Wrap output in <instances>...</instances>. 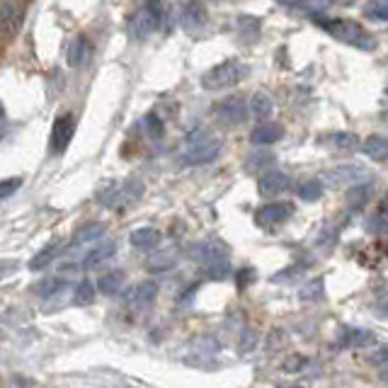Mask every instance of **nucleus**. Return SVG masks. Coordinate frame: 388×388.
<instances>
[{"mask_svg": "<svg viewBox=\"0 0 388 388\" xmlns=\"http://www.w3.org/2000/svg\"><path fill=\"white\" fill-rule=\"evenodd\" d=\"M313 22L321 30H325L327 34L335 36L337 41H343V44L357 46L362 52H374L376 49V39L354 20H347V17H325L321 12V15H313Z\"/></svg>", "mask_w": 388, "mask_h": 388, "instance_id": "1", "label": "nucleus"}, {"mask_svg": "<svg viewBox=\"0 0 388 388\" xmlns=\"http://www.w3.org/2000/svg\"><path fill=\"white\" fill-rule=\"evenodd\" d=\"M248 76H250L248 63L238 61V58H228V61L219 63V66H214L211 71H206L204 78H202V85H204L206 90H226V87H233V85H238V83H243Z\"/></svg>", "mask_w": 388, "mask_h": 388, "instance_id": "2", "label": "nucleus"}, {"mask_svg": "<svg viewBox=\"0 0 388 388\" xmlns=\"http://www.w3.org/2000/svg\"><path fill=\"white\" fill-rule=\"evenodd\" d=\"M323 177L325 180H321V182H325L327 187L340 189V187H352V184L369 182L371 173H369V168H364V165H359V163H347V165H337V168L327 170Z\"/></svg>", "mask_w": 388, "mask_h": 388, "instance_id": "3", "label": "nucleus"}, {"mask_svg": "<svg viewBox=\"0 0 388 388\" xmlns=\"http://www.w3.org/2000/svg\"><path fill=\"white\" fill-rule=\"evenodd\" d=\"M221 153V141L204 131L202 141H194L189 138V149L180 155V163L182 165H206Z\"/></svg>", "mask_w": 388, "mask_h": 388, "instance_id": "4", "label": "nucleus"}, {"mask_svg": "<svg viewBox=\"0 0 388 388\" xmlns=\"http://www.w3.org/2000/svg\"><path fill=\"white\" fill-rule=\"evenodd\" d=\"M160 25V6L155 0H149L146 6L138 8V12L131 17V34L136 39H146L151 36Z\"/></svg>", "mask_w": 388, "mask_h": 388, "instance_id": "5", "label": "nucleus"}, {"mask_svg": "<svg viewBox=\"0 0 388 388\" xmlns=\"http://www.w3.org/2000/svg\"><path fill=\"white\" fill-rule=\"evenodd\" d=\"M141 194H143V182L138 177H129L119 187H114L107 197H103V204L109 206V209H124L131 202H136Z\"/></svg>", "mask_w": 388, "mask_h": 388, "instance_id": "6", "label": "nucleus"}, {"mask_svg": "<svg viewBox=\"0 0 388 388\" xmlns=\"http://www.w3.org/2000/svg\"><path fill=\"white\" fill-rule=\"evenodd\" d=\"M73 136H76V117H73V114H61V117L54 122V129H52V153H56V155L63 153Z\"/></svg>", "mask_w": 388, "mask_h": 388, "instance_id": "7", "label": "nucleus"}, {"mask_svg": "<svg viewBox=\"0 0 388 388\" xmlns=\"http://www.w3.org/2000/svg\"><path fill=\"white\" fill-rule=\"evenodd\" d=\"M294 216V204L289 202H270L255 211V221L260 226H279Z\"/></svg>", "mask_w": 388, "mask_h": 388, "instance_id": "8", "label": "nucleus"}, {"mask_svg": "<svg viewBox=\"0 0 388 388\" xmlns=\"http://www.w3.org/2000/svg\"><path fill=\"white\" fill-rule=\"evenodd\" d=\"M214 114L224 124H240L248 117V105L243 97H226L219 105H214Z\"/></svg>", "mask_w": 388, "mask_h": 388, "instance_id": "9", "label": "nucleus"}, {"mask_svg": "<svg viewBox=\"0 0 388 388\" xmlns=\"http://www.w3.org/2000/svg\"><path fill=\"white\" fill-rule=\"evenodd\" d=\"M180 27H182L187 34H200L206 27V8L202 0H189L180 17Z\"/></svg>", "mask_w": 388, "mask_h": 388, "instance_id": "10", "label": "nucleus"}, {"mask_svg": "<svg viewBox=\"0 0 388 388\" xmlns=\"http://www.w3.org/2000/svg\"><path fill=\"white\" fill-rule=\"evenodd\" d=\"M289 184H291V180L286 177L281 170H265L262 177L257 180V192H260L262 197H277V194L286 192Z\"/></svg>", "mask_w": 388, "mask_h": 388, "instance_id": "11", "label": "nucleus"}, {"mask_svg": "<svg viewBox=\"0 0 388 388\" xmlns=\"http://www.w3.org/2000/svg\"><path fill=\"white\" fill-rule=\"evenodd\" d=\"M192 257L197 262H202V265H209V262H216V260H226V248L221 246V243H216V240H204V243H197V246H192Z\"/></svg>", "mask_w": 388, "mask_h": 388, "instance_id": "12", "label": "nucleus"}, {"mask_svg": "<svg viewBox=\"0 0 388 388\" xmlns=\"http://www.w3.org/2000/svg\"><path fill=\"white\" fill-rule=\"evenodd\" d=\"M281 138H284V127H281V124L265 122V124H257L250 131V141L255 143V146H270V143H277V141H281Z\"/></svg>", "mask_w": 388, "mask_h": 388, "instance_id": "13", "label": "nucleus"}, {"mask_svg": "<svg viewBox=\"0 0 388 388\" xmlns=\"http://www.w3.org/2000/svg\"><path fill=\"white\" fill-rule=\"evenodd\" d=\"M321 143L332 151H345V153L359 149V138H357V133H352V131H332V133H327V136H323Z\"/></svg>", "mask_w": 388, "mask_h": 388, "instance_id": "14", "label": "nucleus"}, {"mask_svg": "<svg viewBox=\"0 0 388 388\" xmlns=\"http://www.w3.org/2000/svg\"><path fill=\"white\" fill-rule=\"evenodd\" d=\"M340 343L345 347H371V345H376V335L364 327H345L340 332Z\"/></svg>", "mask_w": 388, "mask_h": 388, "instance_id": "15", "label": "nucleus"}, {"mask_svg": "<svg viewBox=\"0 0 388 388\" xmlns=\"http://www.w3.org/2000/svg\"><path fill=\"white\" fill-rule=\"evenodd\" d=\"M114 252H117V246H114L112 240H105V243H100V248H95V250L87 252L85 260H83V267H85V270H97L100 265H105L107 260H112Z\"/></svg>", "mask_w": 388, "mask_h": 388, "instance_id": "16", "label": "nucleus"}, {"mask_svg": "<svg viewBox=\"0 0 388 388\" xmlns=\"http://www.w3.org/2000/svg\"><path fill=\"white\" fill-rule=\"evenodd\" d=\"M359 149L371 160H376V163H383L388 158V141L381 133H371L369 138H364V143H359Z\"/></svg>", "mask_w": 388, "mask_h": 388, "instance_id": "17", "label": "nucleus"}, {"mask_svg": "<svg viewBox=\"0 0 388 388\" xmlns=\"http://www.w3.org/2000/svg\"><path fill=\"white\" fill-rule=\"evenodd\" d=\"M107 233V224L105 221H90V224H83L80 228L76 230V235H73V246H85V243H90V240H97L100 235Z\"/></svg>", "mask_w": 388, "mask_h": 388, "instance_id": "18", "label": "nucleus"}, {"mask_svg": "<svg viewBox=\"0 0 388 388\" xmlns=\"http://www.w3.org/2000/svg\"><path fill=\"white\" fill-rule=\"evenodd\" d=\"M20 20L22 12L15 0H0V30H15Z\"/></svg>", "mask_w": 388, "mask_h": 388, "instance_id": "19", "label": "nucleus"}, {"mask_svg": "<svg viewBox=\"0 0 388 388\" xmlns=\"http://www.w3.org/2000/svg\"><path fill=\"white\" fill-rule=\"evenodd\" d=\"M155 294H158V284H155V281H141V284L133 286V291L129 294V301L138 308L149 306V303L155 299Z\"/></svg>", "mask_w": 388, "mask_h": 388, "instance_id": "20", "label": "nucleus"}, {"mask_svg": "<svg viewBox=\"0 0 388 388\" xmlns=\"http://www.w3.org/2000/svg\"><path fill=\"white\" fill-rule=\"evenodd\" d=\"M129 240H131V246L138 248V250H151V248L158 246V240H160V233L155 228H136L131 235H129Z\"/></svg>", "mask_w": 388, "mask_h": 388, "instance_id": "21", "label": "nucleus"}, {"mask_svg": "<svg viewBox=\"0 0 388 388\" xmlns=\"http://www.w3.org/2000/svg\"><path fill=\"white\" fill-rule=\"evenodd\" d=\"M124 281H127V274H124L122 270L109 272V274H103L97 279V291H100V294H107V297H114V294H119Z\"/></svg>", "mask_w": 388, "mask_h": 388, "instance_id": "22", "label": "nucleus"}, {"mask_svg": "<svg viewBox=\"0 0 388 388\" xmlns=\"http://www.w3.org/2000/svg\"><path fill=\"white\" fill-rule=\"evenodd\" d=\"M369 197H371V187H369V182H362V184H352V189H349L347 194V206L352 211H359L367 206Z\"/></svg>", "mask_w": 388, "mask_h": 388, "instance_id": "23", "label": "nucleus"}, {"mask_svg": "<svg viewBox=\"0 0 388 388\" xmlns=\"http://www.w3.org/2000/svg\"><path fill=\"white\" fill-rule=\"evenodd\" d=\"M87 54H90L87 39L85 36H76V39L71 41V46H68V63H71L73 68H78L80 63H85Z\"/></svg>", "mask_w": 388, "mask_h": 388, "instance_id": "24", "label": "nucleus"}, {"mask_svg": "<svg viewBox=\"0 0 388 388\" xmlns=\"http://www.w3.org/2000/svg\"><path fill=\"white\" fill-rule=\"evenodd\" d=\"M272 109H274V105H272V100L265 95V92H257V95H252L250 112L255 114V119H267L272 114Z\"/></svg>", "mask_w": 388, "mask_h": 388, "instance_id": "25", "label": "nucleus"}, {"mask_svg": "<svg viewBox=\"0 0 388 388\" xmlns=\"http://www.w3.org/2000/svg\"><path fill=\"white\" fill-rule=\"evenodd\" d=\"M95 291H97L95 284H90L87 279H83L80 284L76 286V297H73V303H76V306H90V303L95 301V297H97Z\"/></svg>", "mask_w": 388, "mask_h": 388, "instance_id": "26", "label": "nucleus"}, {"mask_svg": "<svg viewBox=\"0 0 388 388\" xmlns=\"http://www.w3.org/2000/svg\"><path fill=\"white\" fill-rule=\"evenodd\" d=\"M56 252H58V243H52V246H46L44 250H39L36 252L34 257L30 260V270H34V272H39V270H44L49 262L56 257Z\"/></svg>", "mask_w": 388, "mask_h": 388, "instance_id": "27", "label": "nucleus"}, {"mask_svg": "<svg viewBox=\"0 0 388 388\" xmlns=\"http://www.w3.org/2000/svg\"><path fill=\"white\" fill-rule=\"evenodd\" d=\"M63 289H66V279H61V277H49V279H44L39 286H36L41 299L56 297V294H61Z\"/></svg>", "mask_w": 388, "mask_h": 388, "instance_id": "28", "label": "nucleus"}, {"mask_svg": "<svg viewBox=\"0 0 388 388\" xmlns=\"http://www.w3.org/2000/svg\"><path fill=\"white\" fill-rule=\"evenodd\" d=\"M299 197L303 202H318L323 197V182L321 180H308L299 187Z\"/></svg>", "mask_w": 388, "mask_h": 388, "instance_id": "29", "label": "nucleus"}, {"mask_svg": "<svg viewBox=\"0 0 388 388\" xmlns=\"http://www.w3.org/2000/svg\"><path fill=\"white\" fill-rule=\"evenodd\" d=\"M272 163H274V155L267 153V151H257V153L248 155L246 168L250 170V173H255V170H265V168H270Z\"/></svg>", "mask_w": 388, "mask_h": 388, "instance_id": "30", "label": "nucleus"}, {"mask_svg": "<svg viewBox=\"0 0 388 388\" xmlns=\"http://www.w3.org/2000/svg\"><path fill=\"white\" fill-rule=\"evenodd\" d=\"M257 343H260V335H257V330H250V327H246V330L240 332V352L248 354L252 352V349L257 347Z\"/></svg>", "mask_w": 388, "mask_h": 388, "instance_id": "31", "label": "nucleus"}, {"mask_svg": "<svg viewBox=\"0 0 388 388\" xmlns=\"http://www.w3.org/2000/svg\"><path fill=\"white\" fill-rule=\"evenodd\" d=\"M143 129H146V133H149L151 138H163V133H165V127L158 114H149V117L143 119Z\"/></svg>", "mask_w": 388, "mask_h": 388, "instance_id": "32", "label": "nucleus"}, {"mask_svg": "<svg viewBox=\"0 0 388 388\" xmlns=\"http://www.w3.org/2000/svg\"><path fill=\"white\" fill-rule=\"evenodd\" d=\"M364 12H367V17H371V20H376V22L388 20V10H386V3H383V0H369V6Z\"/></svg>", "mask_w": 388, "mask_h": 388, "instance_id": "33", "label": "nucleus"}, {"mask_svg": "<svg viewBox=\"0 0 388 388\" xmlns=\"http://www.w3.org/2000/svg\"><path fill=\"white\" fill-rule=\"evenodd\" d=\"M173 262H175V257H173V252H155V255H151V260H149V270H168V267H173Z\"/></svg>", "mask_w": 388, "mask_h": 388, "instance_id": "34", "label": "nucleus"}, {"mask_svg": "<svg viewBox=\"0 0 388 388\" xmlns=\"http://www.w3.org/2000/svg\"><path fill=\"white\" fill-rule=\"evenodd\" d=\"M206 274H209L211 279H226V277L230 274V265H228V260L209 262V265H206Z\"/></svg>", "mask_w": 388, "mask_h": 388, "instance_id": "35", "label": "nucleus"}, {"mask_svg": "<svg viewBox=\"0 0 388 388\" xmlns=\"http://www.w3.org/2000/svg\"><path fill=\"white\" fill-rule=\"evenodd\" d=\"M192 345H194V349H200L197 354H214V352H219V343H216L214 337H209V335L197 337Z\"/></svg>", "mask_w": 388, "mask_h": 388, "instance_id": "36", "label": "nucleus"}, {"mask_svg": "<svg viewBox=\"0 0 388 388\" xmlns=\"http://www.w3.org/2000/svg\"><path fill=\"white\" fill-rule=\"evenodd\" d=\"M306 364H308L306 357H301V354H294V357L284 359V364H281V371H284V374H301Z\"/></svg>", "mask_w": 388, "mask_h": 388, "instance_id": "37", "label": "nucleus"}, {"mask_svg": "<svg viewBox=\"0 0 388 388\" xmlns=\"http://www.w3.org/2000/svg\"><path fill=\"white\" fill-rule=\"evenodd\" d=\"M22 182H25L22 177H8V180H3V182H0V200H8V197H12V194H15L17 189L22 187Z\"/></svg>", "mask_w": 388, "mask_h": 388, "instance_id": "38", "label": "nucleus"}, {"mask_svg": "<svg viewBox=\"0 0 388 388\" xmlns=\"http://www.w3.org/2000/svg\"><path fill=\"white\" fill-rule=\"evenodd\" d=\"M297 6L301 8V10H306L308 15L313 17V15H321V12L325 10L330 3H327V0H299Z\"/></svg>", "mask_w": 388, "mask_h": 388, "instance_id": "39", "label": "nucleus"}, {"mask_svg": "<svg viewBox=\"0 0 388 388\" xmlns=\"http://www.w3.org/2000/svg\"><path fill=\"white\" fill-rule=\"evenodd\" d=\"M383 228H386V216H383V204H381V211H378V214L374 216V219L367 221V230H369L371 235H381Z\"/></svg>", "mask_w": 388, "mask_h": 388, "instance_id": "40", "label": "nucleus"}, {"mask_svg": "<svg viewBox=\"0 0 388 388\" xmlns=\"http://www.w3.org/2000/svg\"><path fill=\"white\" fill-rule=\"evenodd\" d=\"M250 281H255V270H250V267H243V270L235 274V284H238V289H246Z\"/></svg>", "mask_w": 388, "mask_h": 388, "instance_id": "41", "label": "nucleus"}, {"mask_svg": "<svg viewBox=\"0 0 388 388\" xmlns=\"http://www.w3.org/2000/svg\"><path fill=\"white\" fill-rule=\"evenodd\" d=\"M371 362H374V364H383V362H386V349H383V347L378 349V354L371 359Z\"/></svg>", "mask_w": 388, "mask_h": 388, "instance_id": "42", "label": "nucleus"}, {"mask_svg": "<svg viewBox=\"0 0 388 388\" xmlns=\"http://www.w3.org/2000/svg\"><path fill=\"white\" fill-rule=\"evenodd\" d=\"M327 3H335V6H352L354 0H327Z\"/></svg>", "mask_w": 388, "mask_h": 388, "instance_id": "43", "label": "nucleus"}, {"mask_svg": "<svg viewBox=\"0 0 388 388\" xmlns=\"http://www.w3.org/2000/svg\"><path fill=\"white\" fill-rule=\"evenodd\" d=\"M6 122V107H3V105H0V124Z\"/></svg>", "mask_w": 388, "mask_h": 388, "instance_id": "44", "label": "nucleus"}, {"mask_svg": "<svg viewBox=\"0 0 388 388\" xmlns=\"http://www.w3.org/2000/svg\"><path fill=\"white\" fill-rule=\"evenodd\" d=\"M277 3H281V6H291L294 0H277Z\"/></svg>", "mask_w": 388, "mask_h": 388, "instance_id": "45", "label": "nucleus"}]
</instances>
